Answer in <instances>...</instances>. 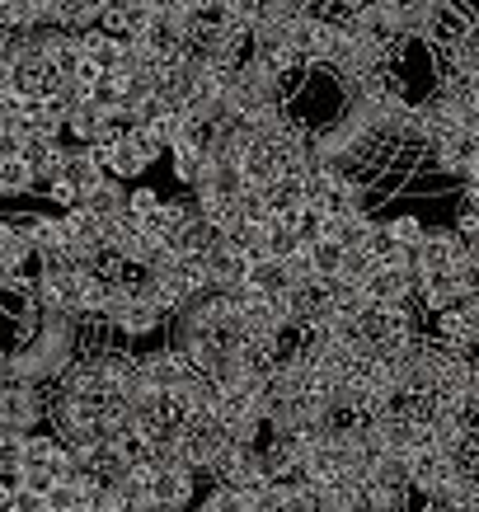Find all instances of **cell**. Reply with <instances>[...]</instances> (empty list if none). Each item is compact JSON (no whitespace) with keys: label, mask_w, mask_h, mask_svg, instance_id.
Here are the masks:
<instances>
[{"label":"cell","mask_w":479,"mask_h":512,"mask_svg":"<svg viewBox=\"0 0 479 512\" xmlns=\"http://www.w3.org/2000/svg\"><path fill=\"white\" fill-rule=\"evenodd\" d=\"M343 24L353 29V38H362L367 47H376L381 57H390V47L404 43L400 19H395V10H390V0H362L353 15L343 19Z\"/></svg>","instance_id":"obj_1"},{"label":"cell","mask_w":479,"mask_h":512,"mask_svg":"<svg viewBox=\"0 0 479 512\" xmlns=\"http://www.w3.org/2000/svg\"><path fill=\"white\" fill-rule=\"evenodd\" d=\"M38 419H47L43 386L0 381V433H33V423Z\"/></svg>","instance_id":"obj_2"},{"label":"cell","mask_w":479,"mask_h":512,"mask_svg":"<svg viewBox=\"0 0 479 512\" xmlns=\"http://www.w3.org/2000/svg\"><path fill=\"white\" fill-rule=\"evenodd\" d=\"M141 386L155 390V395H170V390H184L188 381H198V367L188 362L184 353H174V348H155V353H141Z\"/></svg>","instance_id":"obj_3"},{"label":"cell","mask_w":479,"mask_h":512,"mask_svg":"<svg viewBox=\"0 0 479 512\" xmlns=\"http://www.w3.org/2000/svg\"><path fill=\"white\" fill-rule=\"evenodd\" d=\"M193 489H198V480H193V470H151V484H146V494H151V508L146 512H179L193 503Z\"/></svg>","instance_id":"obj_4"},{"label":"cell","mask_w":479,"mask_h":512,"mask_svg":"<svg viewBox=\"0 0 479 512\" xmlns=\"http://www.w3.org/2000/svg\"><path fill=\"white\" fill-rule=\"evenodd\" d=\"M414 259H418V278H428V273H451V268L461 264V240L456 231H423V240L414 245Z\"/></svg>","instance_id":"obj_5"},{"label":"cell","mask_w":479,"mask_h":512,"mask_svg":"<svg viewBox=\"0 0 479 512\" xmlns=\"http://www.w3.org/2000/svg\"><path fill=\"white\" fill-rule=\"evenodd\" d=\"M362 292H367L371 306H409L414 301V278L404 273V268H371L367 282H362Z\"/></svg>","instance_id":"obj_6"},{"label":"cell","mask_w":479,"mask_h":512,"mask_svg":"<svg viewBox=\"0 0 479 512\" xmlns=\"http://www.w3.org/2000/svg\"><path fill=\"white\" fill-rule=\"evenodd\" d=\"M15 226L24 231V240H29L43 259H52V254H62V249H66L62 217H47V212H38V217H24V221H15Z\"/></svg>","instance_id":"obj_7"},{"label":"cell","mask_w":479,"mask_h":512,"mask_svg":"<svg viewBox=\"0 0 479 512\" xmlns=\"http://www.w3.org/2000/svg\"><path fill=\"white\" fill-rule=\"evenodd\" d=\"M470 151H475V137H465V132H447V137H437L428 146V156L442 174H465L470 170Z\"/></svg>","instance_id":"obj_8"},{"label":"cell","mask_w":479,"mask_h":512,"mask_svg":"<svg viewBox=\"0 0 479 512\" xmlns=\"http://www.w3.org/2000/svg\"><path fill=\"white\" fill-rule=\"evenodd\" d=\"M76 207L94 212L99 221L118 217V212H127V184H123V179H109V174H104V184L94 188V193H85V198H80Z\"/></svg>","instance_id":"obj_9"},{"label":"cell","mask_w":479,"mask_h":512,"mask_svg":"<svg viewBox=\"0 0 479 512\" xmlns=\"http://www.w3.org/2000/svg\"><path fill=\"white\" fill-rule=\"evenodd\" d=\"M376 226V217L371 212H353V217H325V240L339 249H362V240H367V231Z\"/></svg>","instance_id":"obj_10"},{"label":"cell","mask_w":479,"mask_h":512,"mask_svg":"<svg viewBox=\"0 0 479 512\" xmlns=\"http://www.w3.org/2000/svg\"><path fill=\"white\" fill-rule=\"evenodd\" d=\"M240 287H249V292H259V296H278L287 292V273H282V259H254V264H245V282Z\"/></svg>","instance_id":"obj_11"},{"label":"cell","mask_w":479,"mask_h":512,"mask_svg":"<svg viewBox=\"0 0 479 512\" xmlns=\"http://www.w3.org/2000/svg\"><path fill=\"white\" fill-rule=\"evenodd\" d=\"M165 156H170V170H174V179H179V184H184V188L198 184L202 165H207V151H202L198 141H174Z\"/></svg>","instance_id":"obj_12"},{"label":"cell","mask_w":479,"mask_h":512,"mask_svg":"<svg viewBox=\"0 0 479 512\" xmlns=\"http://www.w3.org/2000/svg\"><path fill=\"white\" fill-rule=\"evenodd\" d=\"M362 254H367L376 268H390V264H400V245L390 240V231H386V221H376L367 231V240H362Z\"/></svg>","instance_id":"obj_13"},{"label":"cell","mask_w":479,"mask_h":512,"mask_svg":"<svg viewBox=\"0 0 479 512\" xmlns=\"http://www.w3.org/2000/svg\"><path fill=\"white\" fill-rule=\"evenodd\" d=\"M57 437L52 433H24V447H19V466H47L57 456Z\"/></svg>","instance_id":"obj_14"},{"label":"cell","mask_w":479,"mask_h":512,"mask_svg":"<svg viewBox=\"0 0 479 512\" xmlns=\"http://www.w3.org/2000/svg\"><path fill=\"white\" fill-rule=\"evenodd\" d=\"M0 193H5V198L33 193V170L24 160H0Z\"/></svg>","instance_id":"obj_15"},{"label":"cell","mask_w":479,"mask_h":512,"mask_svg":"<svg viewBox=\"0 0 479 512\" xmlns=\"http://www.w3.org/2000/svg\"><path fill=\"white\" fill-rule=\"evenodd\" d=\"M282 273H287V287H306L315 282V264H310V245H296L287 259H282Z\"/></svg>","instance_id":"obj_16"},{"label":"cell","mask_w":479,"mask_h":512,"mask_svg":"<svg viewBox=\"0 0 479 512\" xmlns=\"http://www.w3.org/2000/svg\"><path fill=\"white\" fill-rule=\"evenodd\" d=\"M343 254H348V249L329 245V240H320V245H310V264H315V278H339Z\"/></svg>","instance_id":"obj_17"},{"label":"cell","mask_w":479,"mask_h":512,"mask_svg":"<svg viewBox=\"0 0 479 512\" xmlns=\"http://www.w3.org/2000/svg\"><path fill=\"white\" fill-rule=\"evenodd\" d=\"M386 231H390V240H395L400 249H414L418 240H423V231H428V226H423L414 212H404V217H390L386 221Z\"/></svg>","instance_id":"obj_18"},{"label":"cell","mask_w":479,"mask_h":512,"mask_svg":"<svg viewBox=\"0 0 479 512\" xmlns=\"http://www.w3.org/2000/svg\"><path fill=\"white\" fill-rule=\"evenodd\" d=\"M80 503H85L80 484H52L47 489V512H80Z\"/></svg>","instance_id":"obj_19"},{"label":"cell","mask_w":479,"mask_h":512,"mask_svg":"<svg viewBox=\"0 0 479 512\" xmlns=\"http://www.w3.org/2000/svg\"><path fill=\"white\" fill-rule=\"evenodd\" d=\"M160 193H155V188H146V184H137V188H127V212H132V217H146V212H155V207H160Z\"/></svg>","instance_id":"obj_20"},{"label":"cell","mask_w":479,"mask_h":512,"mask_svg":"<svg viewBox=\"0 0 479 512\" xmlns=\"http://www.w3.org/2000/svg\"><path fill=\"white\" fill-rule=\"evenodd\" d=\"M198 512H245V498H235L231 489H212V494H207V503H202Z\"/></svg>","instance_id":"obj_21"},{"label":"cell","mask_w":479,"mask_h":512,"mask_svg":"<svg viewBox=\"0 0 479 512\" xmlns=\"http://www.w3.org/2000/svg\"><path fill=\"white\" fill-rule=\"evenodd\" d=\"M47 198L57 202V207H66V212H71V207L80 202V193H76V184H66V179H52V184H47Z\"/></svg>","instance_id":"obj_22"},{"label":"cell","mask_w":479,"mask_h":512,"mask_svg":"<svg viewBox=\"0 0 479 512\" xmlns=\"http://www.w3.org/2000/svg\"><path fill=\"white\" fill-rule=\"evenodd\" d=\"M10 508H15V512H47V498L43 494H29V489H15Z\"/></svg>","instance_id":"obj_23"},{"label":"cell","mask_w":479,"mask_h":512,"mask_svg":"<svg viewBox=\"0 0 479 512\" xmlns=\"http://www.w3.org/2000/svg\"><path fill=\"white\" fill-rule=\"evenodd\" d=\"M465 179H479V141H475V151H470V170H465Z\"/></svg>","instance_id":"obj_24"},{"label":"cell","mask_w":479,"mask_h":512,"mask_svg":"<svg viewBox=\"0 0 479 512\" xmlns=\"http://www.w3.org/2000/svg\"><path fill=\"white\" fill-rule=\"evenodd\" d=\"M470 386L479 390V348H475V353H470Z\"/></svg>","instance_id":"obj_25"},{"label":"cell","mask_w":479,"mask_h":512,"mask_svg":"<svg viewBox=\"0 0 479 512\" xmlns=\"http://www.w3.org/2000/svg\"><path fill=\"white\" fill-rule=\"evenodd\" d=\"M465 198L479 202V179H465Z\"/></svg>","instance_id":"obj_26"}]
</instances>
